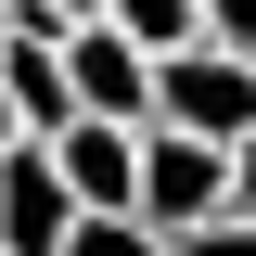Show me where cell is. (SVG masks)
I'll return each mask as SVG.
<instances>
[{
    "label": "cell",
    "mask_w": 256,
    "mask_h": 256,
    "mask_svg": "<svg viewBox=\"0 0 256 256\" xmlns=\"http://www.w3.org/2000/svg\"><path fill=\"white\" fill-rule=\"evenodd\" d=\"M154 128H180V141H256V64L218 52V38H192V52L154 64Z\"/></svg>",
    "instance_id": "6da1fadb"
},
{
    "label": "cell",
    "mask_w": 256,
    "mask_h": 256,
    "mask_svg": "<svg viewBox=\"0 0 256 256\" xmlns=\"http://www.w3.org/2000/svg\"><path fill=\"white\" fill-rule=\"evenodd\" d=\"M230 218V154L218 141H180V128H141V230H205Z\"/></svg>",
    "instance_id": "7a4b0ae2"
},
{
    "label": "cell",
    "mask_w": 256,
    "mask_h": 256,
    "mask_svg": "<svg viewBox=\"0 0 256 256\" xmlns=\"http://www.w3.org/2000/svg\"><path fill=\"white\" fill-rule=\"evenodd\" d=\"M77 218H90V205L64 192L52 141H13V154H0V256H64Z\"/></svg>",
    "instance_id": "3957f363"
},
{
    "label": "cell",
    "mask_w": 256,
    "mask_h": 256,
    "mask_svg": "<svg viewBox=\"0 0 256 256\" xmlns=\"http://www.w3.org/2000/svg\"><path fill=\"white\" fill-rule=\"evenodd\" d=\"M64 77H77V116H102V128H154V52L116 38L102 13H90V26H64Z\"/></svg>",
    "instance_id": "277c9868"
},
{
    "label": "cell",
    "mask_w": 256,
    "mask_h": 256,
    "mask_svg": "<svg viewBox=\"0 0 256 256\" xmlns=\"http://www.w3.org/2000/svg\"><path fill=\"white\" fill-rule=\"evenodd\" d=\"M52 166H64V192L90 205V218H141V128H102V116H77L52 141Z\"/></svg>",
    "instance_id": "5b68a950"
},
{
    "label": "cell",
    "mask_w": 256,
    "mask_h": 256,
    "mask_svg": "<svg viewBox=\"0 0 256 256\" xmlns=\"http://www.w3.org/2000/svg\"><path fill=\"white\" fill-rule=\"evenodd\" d=\"M102 26H116V38H141V52H192V38H205V0H102Z\"/></svg>",
    "instance_id": "8992f818"
},
{
    "label": "cell",
    "mask_w": 256,
    "mask_h": 256,
    "mask_svg": "<svg viewBox=\"0 0 256 256\" xmlns=\"http://www.w3.org/2000/svg\"><path fill=\"white\" fill-rule=\"evenodd\" d=\"M64 256H180L166 230H141V218H77V244Z\"/></svg>",
    "instance_id": "52a82bcc"
},
{
    "label": "cell",
    "mask_w": 256,
    "mask_h": 256,
    "mask_svg": "<svg viewBox=\"0 0 256 256\" xmlns=\"http://www.w3.org/2000/svg\"><path fill=\"white\" fill-rule=\"evenodd\" d=\"M205 38H218V52H244V64H256V0H205Z\"/></svg>",
    "instance_id": "ba28073f"
},
{
    "label": "cell",
    "mask_w": 256,
    "mask_h": 256,
    "mask_svg": "<svg viewBox=\"0 0 256 256\" xmlns=\"http://www.w3.org/2000/svg\"><path fill=\"white\" fill-rule=\"evenodd\" d=\"M180 256H256V218H205V230H180Z\"/></svg>",
    "instance_id": "9c48e42d"
},
{
    "label": "cell",
    "mask_w": 256,
    "mask_h": 256,
    "mask_svg": "<svg viewBox=\"0 0 256 256\" xmlns=\"http://www.w3.org/2000/svg\"><path fill=\"white\" fill-rule=\"evenodd\" d=\"M230 218H256V141H230Z\"/></svg>",
    "instance_id": "30bf717a"
}]
</instances>
